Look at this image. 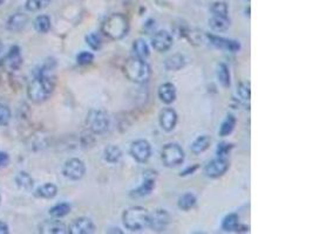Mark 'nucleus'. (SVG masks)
I'll return each instance as SVG.
<instances>
[{"mask_svg":"<svg viewBox=\"0 0 313 234\" xmlns=\"http://www.w3.org/2000/svg\"><path fill=\"white\" fill-rule=\"evenodd\" d=\"M52 67L44 66L35 74L30 82L27 94L34 103H41L52 95L55 87V79L52 74Z\"/></svg>","mask_w":313,"mask_h":234,"instance_id":"1","label":"nucleus"},{"mask_svg":"<svg viewBox=\"0 0 313 234\" xmlns=\"http://www.w3.org/2000/svg\"><path fill=\"white\" fill-rule=\"evenodd\" d=\"M122 71L129 81L134 84H146L152 76V68L146 60L132 56L124 61Z\"/></svg>","mask_w":313,"mask_h":234,"instance_id":"2","label":"nucleus"},{"mask_svg":"<svg viewBox=\"0 0 313 234\" xmlns=\"http://www.w3.org/2000/svg\"><path fill=\"white\" fill-rule=\"evenodd\" d=\"M101 32L104 37L110 40H121L129 32L128 18L121 13L110 14L103 20Z\"/></svg>","mask_w":313,"mask_h":234,"instance_id":"3","label":"nucleus"},{"mask_svg":"<svg viewBox=\"0 0 313 234\" xmlns=\"http://www.w3.org/2000/svg\"><path fill=\"white\" fill-rule=\"evenodd\" d=\"M124 227L132 232L142 231L148 227L149 212L142 206H133L127 208L122 214Z\"/></svg>","mask_w":313,"mask_h":234,"instance_id":"4","label":"nucleus"},{"mask_svg":"<svg viewBox=\"0 0 313 234\" xmlns=\"http://www.w3.org/2000/svg\"><path fill=\"white\" fill-rule=\"evenodd\" d=\"M86 124L94 135H102L109 129V116L106 111L93 109L88 113Z\"/></svg>","mask_w":313,"mask_h":234,"instance_id":"5","label":"nucleus"},{"mask_svg":"<svg viewBox=\"0 0 313 234\" xmlns=\"http://www.w3.org/2000/svg\"><path fill=\"white\" fill-rule=\"evenodd\" d=\"M184 150L177 143H168L162 147L161 160L167 168L178 167L184 161Z\"/></svg>","mask_w":313,"mask_h":234,"instance_id":"6","label":"nucleus"},{"mask_svg":"<svg viewBox=\"0 0 313 234\" xmlns=\"http://www.w3.org/2000/svg\"><path fill=\"white\" fill-rule=\"evenodd\" d=\"M129 153L138 163L145 164L152 157V145L146 139H136L131 144Z\"/></svg>","mask_w":313,"mask_h":234,"instance_id":"7","label":"nucleus"},{"mask_svg":"<svg viewBox=\"0 0 313 234\" xmlns=\"http://www.w3.org/2000/svg\"><path fill=\"white\" fill-rule=\"evenodd\" d=\"M170 222V214L164 208H156L149 213L148 227L155 232H163Z\"/></svg>","mask_w":313,"mask_h":234,"instance_id":"8","label":"nucleus"},{"mask_svg":"<svg viewBox=\"0 0 313 234\" xmlns=\"http://www.w3.org/2000/svg\"><path fill=\"white\" fill-rule=\"evenodd\" d=\"M64 175L71 181H79L86 174V165L79 158H70L64 165Z\"/></svg>","mask_w":313,"mask_h":234,"instance_id":"9","label":"nucleus"},{"mask_svg":"<svg viewBox=\"0 0 313 234\" xmlns=\"http://www.w3.org/2000/svg\"><path fill=\"white\" fill-rule=\"evenodd\" d=\"M230 163L225 157H217L209 162L204 168V174L209 178H218L229 170Z\"/></svg>","mask_w":313,"mask_h":234,"instance_id":"10","label":"nucleus"},{"mask_svg":"<svg viewBox=\"0 0 313 234\" xmlns=\"http://www.w3.org/2000/svg\"><path fill=\"white\" fill-rule=\"evenodd\" d=\"M172 44H174V39L167 31H158L152 38V47L156 52H167L171 48Z\"/></svg>","mask_w":313,"mask_h":234,"instance_id":"11","label":"nucleus"},{"mask_svg":"<svg viewBox=\"0 0 313 234\" xmlns=\"http://www.w3.org/2000/svg\"><path fill=\"white\" fill-rule=\"evenodd\" d=\"M95 232V225L92 219L87 217H80L72 222L68 227V233L71 234H92Z\"/></svg>","mask_w":313,"mask_h":234,"instance_id":"12","label":"nucleus"},{"mask_svg":"<svg viewBox=\"0 0 313 234\" xmlns=\"http://www.w3.org/2000/svg\"><path fill=\"white\" fill-rule=\"evenodd\" d=\"M207 39L209 40L210 44L216 47V48L223 49V50H229V52H238L240 49V44L236 40H231V39H225L222 37H218V35L214 34H206Z\"/></svg>","mask_w":313,"mask_h":234,"instance_id":"13","label":"nucleus"},{"mask_svg":"<svg viewBox=\"0 0 313 234\" xmlns=\"http://www.w3.org/2000/svg\"><path fill=\"white\" fill-rule=\"evenodd\" d=\"M158 121H160L161 128L164 131L170 132L175 129L176 124L178 121V115L176 113L175 109L172 108H164L161 110L160 116H158Z\"/></svg>","mask_w":313,"mask_h":234,"instance_id":"14","label":"nucleus"},{"mask_svg":"<svg viewBox=\"0 0 313 234\" xmlns=\"http://www.w3.org/2000/svg\"><path fill=\"white\" fill-rule=\"evenodd\" d=\"M39 231L44 234H65L68 233V227L62 221L55 220L54 218L53 220H46L42 222L39 227Z\"/></svg>","mask_w":313,"mask_h":234,"instance_id":"15","label":"nucleus"},{"mask_svg":"<svg viewBox=\"0 0 313 234\" xmlns=\"http://www.w3.org/2000/svg\"><path fill=\"white\" fill-rule=\"evenodd\" d=\"M155 183H156L155 178L147 176V177L145 178V181L142 182V184L140 185L138 189L132 191L131 197L132 198H142V197L149 196V194L154 191V189H155Z\"/></svg>","mask_w":313,"mask_h":234,"instance_id":"16","label":"nucleus"},{"mask_svg":"<svg viewBox=\"0 0 313 234\" xmlns=\"http://www.w3.org/2000/svg\"><path fill=\"white\" fill-rule=\"evenodd\" d=\"M158 97L162 102L165 104H170L176 100V87L175 85L170 84V82H165V84L161 85L158 87Z\"/></svg>","mask_w":313,"mask_h":234,"instance_id":"17","label":"nucleus"},{"mask_svg":"<svg viewBox=\"0 0 313 234\" xmlns=\"http://www.w3.org/2000/svg\"><path fill=\"white\" fill-rule=\"evenodd\" d=\"M231 21L228 16H212L209 19V26L215 32H225L229 30Z\"/></svg>","mask_w":313,"mask_h":234,"instance_id":"18","label":"nucleus"},{"mask_svg":"<svg viewBox=\"0 0 313 234\" xmlns=\"http://www.w3.org/2000/svg\"><path fill=\"white\" fill-rule=\"evenodd\" d=\"M28 21V18L26 14L24 13H16L7 20V30L12 32L21 31L23 28L26 26Z\"/></svg>","mask_w":313,"mask_h":234,"instance_id":"19","label":"nucleus"},{"mask_svg":"<svg viewBox=\"0 0 313 234\" xmlns=\"http://www.w3.org/2000/svg\"><path fill=\"white\" fill-rule=\"evenodd\" d=\"M21 62H23V59H21L20 48L19 47L14 46V47H12V49H11L9 55H7L6 66L11 70H17L20 68Z\"/></svg>","mask_w":313,"mask_h":234,"instance_id":"20","label":"nucleus"},{"mask_svg":"<svg viewBox=\"0 0 313 234\" xmlns=\"http://www.w3.org/2000/svg\"><path fill=\"white\" fill-rule=\"evenodd\" d=\"M185 66V57L182 54H174L169 56L164 62L165 69L169 71H177Z\"/></svg>","mask_w":313,"mask_h":234,"instance_id":"21","label":"nucleus"},{"mask_svg":"<svg viewBox=\"0 0 313 234\" xmlns=\"http://www.w3.org/2000/svg\"><path fill=\"white\" fill-rule=\"evenodd\" d=\"M121 157H122V150L117 145H113V144H110V145L104 147L103 158L107 163H110V164L117 163V162L121 160Z\"/></svg>","mask_w":313,"mask_h":234,"instance_id":"22","label":"nucleus"},{"mask_svg":"<svg viewBox=\"0 0 313 234\" xmlns=\"http://www.w3.org/2000/svg\"><path fill=\"white\" fill-rule=\"evenodd\" d=\"M211 144V138L209 137L208 135H202V136H199L194 142L192 143V152L195 153V154H200L204 152V151H207L209 149V146H210Z\"/></svg>","mask_w":313,"mask_h":234,"instance_id":"23","label":"nucleus"},{"mask_svg":"<svg viewBox=\"0 0 313 234\" xmlns=\"http://www.w3.org/2000/svg\"><path fill=\"white\" fill-rule=\"evenodd\" d=\"M133 52H134V56L143 60H146L150 55L149 46L142 39H138V40H134L133 42Z\"/></svg>","mask_w":313,"mask_h":234,"instance_id":"24","label":"nucleus"},{"mask_svg":"<svg viewBox=\"0 0 313 234\" xmlns=\"http://www.w3.org/2000/svg\"><path fill=\"white\" fill-rule=\"evenodd\" d=\"M57 193V187L51 184V183H47V184L41 185L40 187H38L37 191H35V197L38 198H44V199H52L56 196Z\"/></svg>","mask_w":313,"mask_h":234,"instance_id":"25","label":"nucleus"},{"mask_svg":"<svg viewBox=\"0 0 313 234\" xmlns=\"http://www.w3.org/2000/svg\"><path fill=\"white\" fill-rule=\"evenodd\" d=\"M196 196L192 192H186L178 198L177 206L182 211H189L196 205Z\"/></svg>","mask_w":313,"mask_h":234,"instance_id":"26","label":"nucleus"},{"mask_svg":"<svg viewBox=\"0 0 313 234\" xmlns=\"http://www.w3.org/2000/svg\"><path fill=\"white\" fill-rule=\"evenodd\" d=\"M239 225V217L237 213H229L222 220V229L224 232H235Z\"/></svg>","mask_w":313,"mask_h":234,"instance_id":"27","label":"nucleus"},{"mask_svg":"<svg viewBox=\"0 0 313 234\" xmlns=\"http://www.w3.org/2000/svg\"><path fill=\"white\" fill-rule=\"evenodd\" d=\"M217 79L224 88H229L231 85V76H230L229 67L225 63H219L217 66Z\"/></svg>","mask_w":313,"mask_h":234,"instance_id":"28","label":"nucleus"},{"mask_svg":"<svg viewBox=\"0 0 313 234\" xmlns=\"http://www.w3.org/2000/svg\"><path fill=\"white\" fill-rule=\"evenodd\" d=\"M236 117L233 116L232 114H229L228 116L225 117V120L222 122L221 128H219V136L222 137H225V136H229L233 131V129L236 127Z\"/></svg>","mask_w":313,"mask_h":234,"instance_id":"29","label":"nucleus"},{"mask_svg":"<svg viewBox=\"0 0 313 234\" xmlns=\"http://www.w3.org/2000/svg\"><path fill=\"white\" fill-rule=\"evenodd\" d=\"M71 212V205L67 203H60L56 204L55 206H53L51 210H49V215L55 219L64 218Z\"/></svg>","mask_w":313,"mask_h":234,"instance_id":"30","label":"nucleus"},{"mask_svg":"<svg viewBox=\"0 0 313 234\" xmlns=\"http://www.w3.org/2000/svg\"><path fill=\"white\" fill-rule=\"evenodd\" d=\"M34 28L39 33H47L51 30V19L47 16H39L34 20Z\"/></svg>","mask_w":313,"mask_h":234,"instance_id":"31","label":"nucleus"},{"mask_svg":"<svg viewBox=\"0 0 313 234\" xmlns=\"http://www.w3.org/2000/svg\"><path fill=\"white\" fill-rule=\"evenodd\" d=\"M17 185L24 191H30L33 187V179L26 172H20L16 177Z\"/></svg>","mask_w":313,"mask_h":234,"instance_id":"32","label":"nucleus"},{"mask_svg":"<svg viewBox=\"0 0 313 234\" xmlns=\"http://www.w3.org/2000/svg\"><path fill=\"white\" fill-rule=\"evenodd\" d=\"M51 0H26V10L30 12H38L47 7Z\"/></svg>","mask_w":313,"mask_h":234,"instance_id":"33","label":"nucleus"},{"mask_svg":"<svg viewBox=\"0 0 313 234\" xmlns=\"http://www.w3.org/2000/svg\"><path fill=\"white\" fill-rule=\"evenodd\" d=\"M86 42L93 50H99L102 47V39L98 33H89L86 35Z\"/></svg>","mask_w":313,"mask_h":234,"instance_id":"34","label":"nucleus"},{"mask_svg":"<svg viewBox=\"0 0 313 234\" xmlns=\"http://www.w3.org/2000/svg\"><path fill=\"white\" fill-rule=\"evenodd\" d=\"M237 93L240 99L245 102H249L251 99V86L250 82H240L238 85V88H237Z\"/></svg>","mask_w":313,"mask_h":234,"instance_id":"35","label":"nucleus"},{"mask_svg":"<svg viewBox=\"0 0 313 234\" xmlns=\"http://www.w3.org/2000/svg\"><path fill=\"white\" fill-rule=\"evenodd\" d=\"M210 11L211 13L214 14V16H228L229 13V9H228V5H226V3L224 2H216L211 5L210 7Z\"/></svg>","mask_w":313,"mask_h":234,"instance_id":"36","label":"nucleus"},{"mask_svg":"<svg viewBox=\"0 0 313 234\" xmlns=\"http://www.w3.org/2000/svg\"><path fill=\"white\" fill-rule=\"evenodd\" d=\"M93 61H94V55L91 52H81L77 56V62L80 66H88Z\"/></svg>","mask_w":313,"mask_h":234,"instance_id":"37","label":"nucleus"},{"mask_svg":"<svg viewBox=\"0 0 313 234\" xmlns=\"http://www.w3.org/2000/svg\"><path fill=\"white\" fill-rule=\"evenodd\" d=\"M11 120V110L6 104L0 103V125H7Z\"/></svg>","mask_w":313,"mask_h":234,"instance_id":"38","label":"nucleus"},{"mask_svg":"<svg viewBox=\"0 0 313 234\" xmlns=\"http://www.w3.org/2000/svg\"><path fill=\"white\" fill-rule=\"evenodd\" d=\"M232 147L233 145L230 143H219L217 145V149H216V154H217V157H226L230 153V151L232 150Z\"/></svg>","mask_w":313,"mask_h":234,"instance_id":"39","label":"nucleus"},{"mask_svg":"<svg viewBox=\"0 0 313 234\" xmlns=\"http://www.w3.org/2000/svg\"><path fill=\"white\" fill-rule=\"evenodd\" d=\"M199 168H200L199 164H194L193 167H188L184 171H182L181 174H179V176H181V177H186V176L195 174V172L199 170Z\"/></svg>","mask_w":313,"mask_h":234,"instance_id":"40","label":"nucleus"},{"mask_svg":"<svg viewBox=\"0 0 313 234\" xmlns=\"http://www.w3.org/2000/svg\"><path fill=\"white\" fill-rule=\"evenodd\" d=\"M10 162V156L4 151H0V169L7 167Z\"/></svg>","mask_w":313,"mask_h":234,"instance_id":"41","label":"nucleus"},{"mask_svg":"<svg viewBox=\"0 0 313 234\" xmlns=\"http://www.w3.org/2000/svg\"><path fill=\"white\" fill-rule=\"evenodd\" d=\"M9 233V226L5 222L0 221V234H7Z\"/></svg>","mask_w":313,"mask_h":234,"instance_id":"42","label":"nucleus"},{"mask_svg":"<svg viewBox=\"0 0 313 234\" xmlns=\"http://www.w3.org/2000/svg\"><path fill=\"white\" fill-rule=\"evenodd\" d=\"M4 3H5V0H0V6H2Z\"/></svg>","mask_w":313,"mask_h":234,"instance_id":"43","label":"nucleus"},{"mask_svg":"<svg viewBox=\"0 0 313 234\" xmlns=\"http://www.w3.org/2000/svg\"><path fill=\"white\" fill-rule=\"evenodd\" d=\"M2 49H3V45H2V42H0V52H2Z\"/></svg>","mask_w":313,"mask_h":234,"instance_id":"44","label":"nucleus"},{"mask_svg":"<svg viewBox=\"0 0 313 234\" xmlns=\"http://www.w3.org/2000/svg\"><path fill=\"white\" fill-rule=\"evenodd\" d=\"M123 2H124V3H128V2H129V0H123Z\"/></svg>","mask_w":313,"mask_h":234,"instance_id":"45","label":"nucleus"},{"mask_svg":"<svg viewBox=\"0 0 313 234\" xmlns=\"http://www.w3.org/2000/svg\"><path fill=\"white\" fill-rule=\"evenodd\" d=\"M0 201H2V198H0Z\"/></svg>","mask_w":313,"mask_h":234,"instance_id":"46","label":"nucleus"}]
</instances>
